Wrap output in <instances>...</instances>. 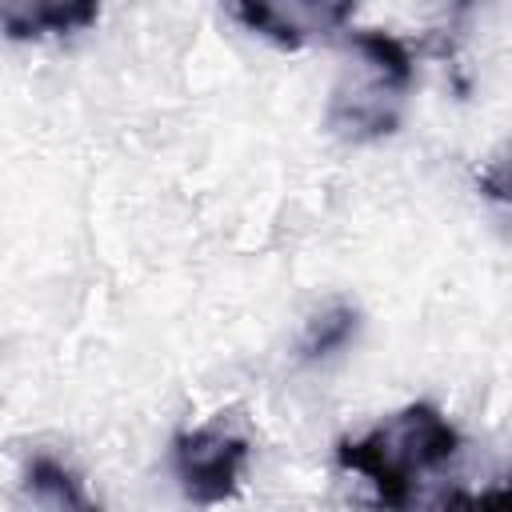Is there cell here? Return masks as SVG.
Segmentation results:
<instances>
[{"mask_svg":"<svg viewBox=\"0 0 512 512\" xmlns=\"http://www.w3.org/2000/svg\"><path fill=\"white\" fill-rule=\"evenodd\" d=\"M460 452V432L432 404H408L368 436L340 440L336 464L344 472H360L372 480L376 500L388 508H404L420 476L444 468Z\"/></svg>","mask_w":512,"mask_h":512,"instance_id":"obj_1","label":"cell"},{"mask_svg":"<svg viewBox=\"0 0 512 512\" xmlns=\"http://www.w3.org/2000/svg\"><path fill=\"white\" fill-rule=\"evenodd\" d=\"M352 44L368 64V80L356 88V96H336L332 124L348 136H384L400 120V100L412 84V56L396 36L376 28L356 32Z\"/></svg>","mask_w":512,"mask_h":512,"instance_id":"obj_2","label":"cell"},{"mask_svg":"<svg viewBox=\"0 0 512 512\" xmlns=\"http://www.w3.org/2000/svg\"><path fill=\"white\" fill-rule=\"evenodd\" d=\"M248 464V440L224 428H192L172 436V472L188 500L220 504L236 496Z\"/></svg>","mask_w":512,"mask_h":512,"instance_id":"obj_3","label":"cell"},{"mask_svg":"<svg viewBox=\"0 0 512 512\" xmlns=\"http://www.w3.org/2000/svg\"><path fill=\"white\" fill-rule=\"evenodd\" d=\"M356 0H232L244 28L280 48H300L312 36H328L352 16Z\"/></svg>","mask_w":512,"mask_h":512,"instance_id":"obj_4","label":"cell"},{"mask_svg":"<svg viewBox=\"0 0 512 512\" xmlns=\"http://www.w3.org/2000/svg\"><path fill=\"white\" fill-rule=\"evenodd\" d=\"M100 0H0V28L8 40L68 36L96 24Z\"/></svg>","mask_w":512,"mask_h":512,"instance_id":"obj_5","label":"cell"},{"mask_svg":"<svg viewBox=\"0 0 512 512\" xmlns=\"http://www.w3.org/2000/svg\"><path fill=\"white\" fill-rule=\"evenodd\" d=\"M24 488L32 500L40 504H56V508H92V500L84 496L80 480L72 468H64L52 456H32L24 468Z\"/></svg>","mask_w":512,"mask_h":512,"instance_id":"obj_6","label":"cell"},{"mask_svg":"<svg viewBox=\"0 0 512 512\" xmlns=\"http://www.w3.org/2000/svg\"><path fill=\"white\" fill-rule=\"evenodd\" d=\"M356 324H360L356 308H348V304L324 308L320 316L308 320V332H304V340H300V356H304V360H324V356L340 352V348L356 336Z\"/></svg>","mask_w":512,"mask_h":512,"instance_id":"obj_7","label":"cell"}]
</instances>
